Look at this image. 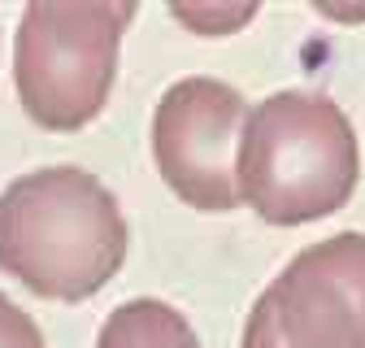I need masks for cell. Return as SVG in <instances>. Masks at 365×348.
<instances>
[{
	"instance_id": "1",
	"label": "cell",
	"mask_w": 365,
	"mask_h": 348,
	"mask_svg": "<svg viewBox=\"0 0 365 348\" xmlns=\"http://www.w3.org/2000/svg\"><path fill=\"white\" fill-rule=\"evenodd\" d=\"M126 261V218L83 165H43L0 192V270L53 300L101 292Z\"/></svg>"
},
{
	"instance_id": "2",
	"label": "cell",
	"mask_w": 365,
	"mask_h": 348,
	"mask_svg": "<svg viewBox=\"0 0 365 348\" xmlns=\"http://www.w3.org/2000/svg\"><path fill=\"white\" fill-rule=\"evenodd\" d=\"M361 174L352 122L322 92H274L244 126L240 196L274 227L335 213Z\"/></svg>"
},
{
	"instance_id": "3",
	"label": "cell",
	"mask_w": 365,
	"mask_h": 348,
	"mask_svg": "<svg viewBox=\"0 0 365 348\" xmlns=\"http://www.w3.org/2000/svg\"><path fill=\"white\" fill-rule=\"evenodd\" d=\"M130 0H35L18 18L14 83L22 109L48 130L91 122L113 87Z\"/></svg>"
},
{
	"instance_id": "4",
	"label": "cell",
	"mask_w": 365,
	"mask_h": 348,
	"mask_svg": "<svg viewBox=\"0 0 365 348\" xmlns=\"http://www.w3.org/2000/svg\"><path fill=\"white\" fill-rule=\"evenodd\" d=\"M248 105L222 78H178L157 101L153 153L161 179L196 209L222 213L240 196V148H244Z\"/></svg>"
},
{
	"instance_id": "5",
	"label": "cell",
	"mask_w": 365,
	"mask_h": 348,
	"mask_svg": "<svg viewBox=\"0 0 365 348\" xmlns=\"http://www.w3.org/2000/svg\"><path fill=\"white\" fill-rule=\"evenodd\" d=\"M261 296L287 348H365V235L344 231L300 248Z\"/></svg>"
},
{
	"instance_id": "6",
	"label": "cell",
	"mask_w": 365,
	"mask_h": 348,
	"mask_svg": "<svg viewBox=\"0 0 365 348\" xmlns=\"http://www.w3.org/2000/svg\"><path fill=\"white\" fill-rule=\"evenodd\" d=\"M96 348H200V339L174 304L135 296L105 318Z\"/></svg>"
},
{
	"instance_id": "7",
	"label": "cell",
	"mask_w": 365,
	"mask_h": 348,
	"mask_svg": "<svg viewBox=\"0 0 365 348\" xmlns=\"http://www.w3.org/2000/svg\"><path fill=\"white\" fill-rule=\"evenodd\" d=\"M0 348H43V335H39L35 318L18 300H9L5 292H0Z\"/></svg>"
},
{
	"instance_id": "8",
	"label": "cell",
	"mask_w": 365,
	"mask_h": 348,
	"mask_svg": "<svg viewBox=\"0 0 365 348\" xmlns=\"http://www.w3.org/2000/svg\"><path fill=\"white\" fill-rule=\"evenodd\" d=\"M244 348H287L283 331H279V318H274V304L261 296L248 314V327H244Z\"/></svg>"
},
{
	"instance_id": "9",
	"label": "cell",
	"mask_w": 365,
	"mask_h": 348,
	"mask_svg": "<svg viewBox=\"0 0 365 348\" xmlns=\"http://www.w3.org/2000/svg\"><path fill=\"white\" fill-rule=\"evenodd\" d=\"M248 14H252V9H226V14H200V18H192V14H182V9H178L182 22H196V26H205V31H209L213 22H244Z\"/></svg>"
}]
</instances>
